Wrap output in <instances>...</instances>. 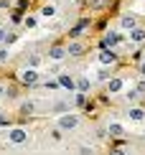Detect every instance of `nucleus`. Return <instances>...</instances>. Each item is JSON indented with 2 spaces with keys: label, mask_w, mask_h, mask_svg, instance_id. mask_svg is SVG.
<instances>
[{
  "label": "nucleus",
  "mask_w": 145,
  "mask_h": 155,
  "mask_svg": "<svg viewBox=\"0 0 145 155\" xmlns=\"http://www.w3.org/2000/svg\"><path fill=\"white\" fill-rule=\"evenodd\" d=\"M87 25H89V21H82V23H79L76 28H74V31H69V33H71V36L76 38V36H82V33H84V28H87Z\"/></svg>",
  "instance_id": "obj_12"
},
{
  "label": "nucleus",
  "mask_w": 145,
  "mask_h": 155,
  "mask_svg": "<svg viewBox=\"0 0 145 155\" xmlns=\"http://www.w3.org/2000/svg\"><path fill=\"white\" fill-rule=\"evenodd\" d=\"M59 84H61V87H66L69 92H71V89H76V84H74L71 76H59Z\"/></svg>",
  "instance_id": "obj_6"
},
{
  "label": "nucleus",
  "mask_w": 145,
  "mask_h": 155,
  "mask_svg": "<svg viewBox=\"0 0 145 155\" xmlns=\"http://www.w3.org/2000/svg\"><path fill=\"white\" fill-rule=\"evenodd\" d=\"M23 81L25 84H36L38 81V74L33 71V69H28V71H23Z\"/></svg>",
  "instance_id": "obj_4"
},
{
  "label": "nucleus",
  "mask_w": 145,
  "mask_h": 155,
  "mask_svg": "<svg viewBox=\"0 0 145 155\" xmlns=\"http://www.w3.org/2000/svg\"><path fill=\"white\" fill-rule=\"evenodd\" d=\"M76 89H79V92L84 94V92L89 89V79H79V81H76Z\"/></svg>",
  "instance_id": "obj_15"
},
{
  "label": "nucleus",
  "mask_w": 145,
  "mask_h": 155,
  "mask_svg": "<svg viewBox=\"0 0 145 155\" xmlns=\"http://www.w3.org/2000/svg\"><path fill=\"white\" fill-rule=\"evenodd\" d=\"M143 117H145V112H143L140 107H133V109H130V120H135V122H140Z\"/></svg>",
  "instance_id": "obj_9"
},
{
  "label": "nucleus",
  "mask_w": 145,
  "mask_h": 155,
  "mask_svg": "<svg viewBox=\"0 0 145 155\" xmlns=\"http://www.w3.org/2000/svg\"><path fill=\"white\" fill-rule=\"evenodd\" d=\"M130 38H133L135 43H143L145 41V31L143 28H133V31H130Z\"/></svg>",
  "instance_id": "obj_2"
},
{
  "label": "nucleus",
  "mask_w": 145,
  "mask_h": 155,
  "mask_svg": "<svg viewBox=\"0 0 145 155\" xmlns=\"http://www.w3.org/2000/svg\"><path fill=\"white\" fill-rule=\"evenodd\" d=\"M107 132L112 135V137H120V135H122L125 130H122V125H117V122H112V125H110V130H107Z\"/></svg>",
  "instance_id": "obj_8"
},
{
  "label": "nucleus",
  "mask_w": 145,
  "mask_h": 155,
  "mask_svg": "<svg viewBox=\"0 0 145 155\" xmlns=\"http://www.w3.org/2000/svg\"><path fill=\"white\" fill-rule=\"evenodd\" d=\"M76 125H79L76 114H64V117L59 120V127H61V130H71V127H76Z\"/></svg>",
  "instance_id": "obj_1"
},
{
  "label": "nucleus",
  "mask_w": 145,
  "mask_h": 155,
  "mask_svg": "<svg viewBox=\"0 0 145 155\" xmlns=\"http://www.w3.org/2000/svg\"><path fill=\"white\" fill-rule=\"evenodd\" d=\"M122 28H130V31H133V28H137V25H135V18L133 15H122Z\"/></svg>",
  "instance_id": "obj_7"
},
{
  "label": "nucleus",
  "mask_w": 145,
  "mask_h": 155,
  "mask_svg": "<svg viewBox=\"0 0 145 155\" xmlns=\"http://www.w3.org/2000/svg\"><path fill=\"white\" fill-rule=\"evenodd\" d=\"M115 59H117V56L112 54V51H102V54H99V61H102V64H112Z\"/></svg>",
  "instance_id": "obj_10"
},
{
  "label": "nucleus",
  "mask_w": 145,
  "mask_h": 155,
  "mask_svg": "<svg viewBox=\"0 0 145 155\" xmlns=\"http://www.w3.org/2000/svg\"><path fill=\"white\" fill-rule=\"evenodd\" d=\"M54 13H56V5H43V10H41V15H46V18H51V15H54Z\"/></svg>",
  "instance_id": "obj_13"
},
{
  "label": "nucleus",
  "mask_w": 145,
  "mask_h": 155,
  "mask_svg": "<svg viewBox=\"0 0 145 155\" xmlns=\"http://www.w3.org/2000/svg\"><path fill=\"white\" fill-rule=\"evenodd\" d=\"M112 155H125V153L122 150H112Z\"/></svg>",
  "instance_id": "obj_18"
},
{
  "label": "nucleus",
  "mask_w": 145,
  "mask_h": 155,
  "mask_svg": "<svg viewBox=\"0 0 145 155\" xmlns=\"http://www.w3.org/2000/svg\"><path fill=\"white\" fill-rule=\"evenodd\" d=\"M0 92H3V89H0Z\"/></svg>",
  "instance_id": "obj_19"
},
{
  "label": "nucleus",
  "mask_w": 145,
  "mask_h": 155,
  "mask_svg": "<svg viewBox=\"0 0 145 155\" xmlns=\"http://www.w3.org/2000/svg\"><path fill=\"white\" fill-rule=\"evenodd\" d=\"M82 51H84V48L79 46V43H71V46H69V54H71V56H82Z\"/></svg>",
  "instance_id": "obj_16"
},
{
  "label": "nucleus",
  "mask_w": 145,
  "mask_h": 155,
  "mask_svg": "<svg viewBox=\"0 0 145 155\" xmlns=\"http://www.w3.org/2000/svg\"><path fill=\"white\" fill-rule=\"evenodd\" d=\"M64 56H66V51H64L61 46H54V48H51V59L59 61V59H64Z\"/></svg>",
  "instance_id": "obj_11"
},
{
  "label": "nucleus",
  "mask_w": 145,
  "mask_h": 155,
  "mask_svg": "<svg viewBox=\"0 0 145 155\" xmlns=\"http://www.w3.org/2000/svg\"><path fill=\"white\" fill-rule=\"evenodd\" d=\"M115 43H120V36H117L115 31H110V33L104 36V46H115Z\"/></svg>",
  "instance_id": "obj_5"
},
{
  "label": "nucleus",
  "mask_w": 145,
  "mask_h": 155,
  "mask_svg": "<svg viewBox=\"0 0 145 155\" xmlns=\"http://www.w3.org/2000/svg\"><path fill=\"white\" fill-rule=\"evenodd\" d=\"M122 89V79H110V92H120Z\"/></svg>",
  "instance_id": "obj_14"
},
{
  "label": "nucleus",
  "mask_w": 145,
  "mask_h": 155,
  "mask_svg": "<svg viewBox=\"0 0 145 155\" xmlns=\"http://www.w3.org/2000/svg\"><path fill=\"white\" fill-rule=\"evenodd\" d=\"M10 140H13V143H23V140H25V130H21V127H15V130L10 132Z\"/></svg>",
  "instance_id": "obj_3"
},
{
  "label": "nucleus",
  "mask_w": 145,
  "mask_h": 155,
  "mask_svg": "<svg viewBox=\"0 0 145 155\" xmlns=\"http://www.w3.org/2000/svg\"><path fill=\"white\" fill-rule=\"evenodd\" d=\"M140 74H143V76H145V61H143V64H140Z\"/></svg>",
  "instance_id": "obj_17"
}]
</instances>
